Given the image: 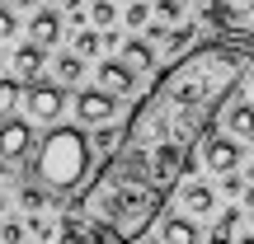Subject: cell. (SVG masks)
Masks as SVG:
<instances>
[{"label": "cell", "instance_id": "25", "mask_svg": "<svg viewBox=\"0 0 254 244\" xmlns=\"http://www.w3.org/2000/svg\"><path fill=\"white\" fill-rule=\"evenodd\" d=\"M151 19H155L151 0H132V5L123 9V24H127V28H146V24H151Z\"/></svg>", "mask_w": 254, "mask_h": 244}, {"label": "cell", "instance_id": "29", "mask_svg": "<svg viewBox=\"0 0 254 244\" xmlns=\"http://www.w3.org/2000/svg\"><path fill=\"white\" fill-rule=\"evenodd\" d=\"M14 33H19V14L0 0V38H14Z\"/></svg>", "mask_w": 254, "mask_h": 244}, {"label": "cell", "instance_id": "26", "mask_svg": "<svg viewBox=\"0 0 254 244\" xmlns=\"http://www.w3.org/2000/svg\"><path fill=\"white\" fill-rule=\"evenodd\" d=\"M184 19V0H155V24H179Z\"/></svg>", "mask_w": 254, "mask_h": 244}, {"label": "cell", "instance_id": "23", "mask_svg": "<svg viewBox=\"0 0 254 244\" xmlns=\"http://www.w3.org/2000/svg\"><path fill=\"white\" fill-rule=\"evenodd\" d=\"M90 24L99 28V33H113V24H118V5H113V0H90Z\"/></svg>", "mask_w": 254, "mask_h": 244}, {"label": "cell", "instance_id": "2", "mask_svg": "<svg viewBox=\"0 0 254 244\" xmlns=\"http://www.w3.org/2000/svg\"><path fill=\"white\" fill-rule=\"evenodd\" d=\"M90 169H94V146L85 127H52L43 146H33V155H28V179L43 183L57 202L75 197L94 179Z\"/></svg>", "mask_w": 254, "mask_h": 244}, {"label": "cell", "instance_id": "32", "mask_svg": "<svg viewBox=\"0 0 254 244\" xmlns=\"http://www.w3.org/2000/svg\"><path fill=\"white\" fill-rule=\"evenodd\" d=\"M5 5H9V9H14V14H19V9H28V5H33V0H5Z\"/></svg>", "mask_w": 254, "mask_h": 244}, {"label": "cell", "instance_id": "9", "mask_svg": "<svg viewBox=\"0 0 254 244\" xmlns=\"http://www.w3.org/2000/svg\"><path fill=\"white\" fill-rule=\"evenodd\" d=\"M221 132L236 136V141H254V103L240 99V90L231 94V103L221 108Z\"/></svg>", "mask_w": 254, "mask_h": 244}, {"label": "cell", "instance_id": "27", "mask_svg": "<svg viewBox=\"0 0 254 244\" xmlns=\"http://www.w3.org/2000/svg\"><path fill=\"white\" fill-rule=\"evenodd\" d=\"M24 240H28L24 221H5V226H0V244H24Z\"/></svg>", "mask_w": 254, "mask_h": 244}, {"label": "cell", "instance_id": "28", "mask_svg": "<svg viewBox=\"0 0 254 244\" xmlns=\"http://www.w3.org/2000/svg\"><path fill=\"white\" fill-rule=\"evenodd\" d=\"M66 19H71V24H75V33H80V28H85V19H90V5H85V0H66Z\"/></svg>", "mask_w": 254, "mask_h": 244}, {"label": "cell", "instance_id": "37", "mask_svg": "<svg viewBox=\"0 0 254 244\" xmlns=\"http://www.w3.org/2000/svg\"><path fill=\"white\" fill-rule=\"evenodd\" d=\"M113 5H118V0H113Z\"/></svg>", "mask_w": 254, "mask_h": 244}, {"label": "cell", "instance_id": "36", "mask_svg": "<svg viewBox=\"0 0 254 244\" xmlns=\"http://www.w3.org/2000/svg\"><path fill=\"white\" fill-rule=\"evenodd\" d=\"M184 5H189V0H184Z\"/></svg>", "mask_w": 254, "mask_h": 244}, {"label": "cell", "instance_id": "14", "mask_svg": "<svg viewBox=\"0 0 254 244\" xmlns=\"http://www.w3.org/2000/svg\"><path fill=\"white\" fill-rule=\"evenodd\" d=\"M118 61L136 75V80H141L146 71H155V47L146 43V38H127V43H123V52H118Z\"/></svg>", "mask_w": 254, "mask_h": 244}, {"label": "cell", "instance_id": "34", "mask_svg": "<svg viewBox=\"0 0 254 244\" xmlns=\"http://www.w3.org/2000/svg\"><path fill=\"white\" fill-rule=\"evenodd\" d=\"M0 216H5V197H0Z\"/></svg>", "mask_w": 254, "mask_h": 244}, {"label": "cell", "instance_id": "21", "mask_svg": "<svg viewBox=\"0 0 254 244\" xmlns=\"http://www.w3.org/2000/svg\"><path fill=\"white\" fill-rule=\"evenodd\" d=\"M19 99H24V85H19L14 75H5V80H0V122L14 118V103Z\"/></svg>", "mask_w": 254, "mask_h": 244}, {"label": "cell", "instance_id": "18", "mask_svg": "<svg viewBox=\"0 0 254 244\" xmlns=\"http://www.w3.org/2000/svg\"><path fill=\"white\" fill-rule=\"evenodd\" d=\"M240 221H245V207H236V202H231L226 211H221L217 216V230H212V244H231V235H236V226Z\"/></svg>", "mask_w": 254, "mask_h": 244}, {"label": "cell", "instance_id": "24", "mask_svg": "<svg viewBox=\"0 0 254 244\" xmlns=\"http://www.w3.org/2000/svg\"><path fill=\"white\" fill-rule=\"evenodd\" d=\"M118 141H123V127L118 122H104V127H94V132H90V146H94V150H118Z\"/></svg>", "mask_w": 254, "mask_h": 244}, {"label": "cell", "instance_id": "4", "mask_svg": "<svg viewBox=\"0 0 254 244\" xmlns=\"http://www.w3.org/2000/svg\"><path fill=\"white\" fill-rule=\"evenodd\" d=\"M198 150H202V155H198L202 169H212V174H236V169H240V160H245L240 141H236V136H226L221 127H212V132L202 136Z\"/></svg>", "mask_w": 254, "mask_h": 244}, {"label": "cell", "instance_id": "15", "mask_svg": "<svg viewBox=\"0 0 254 244\" xmlns=\"http://www.w3.org/2000/svg\"><path fill=\"white\" fill-rule=\"evenodd\" d=\"M80 75H85V56L62 52V56L52 61V85H62V90H75V85H80Z\"/></svg>", "mask_w": 254, "mask_h": 244}, {"label": "cell", "instance_id": "10", "mask_svg": "<svg viewBox=\"0 0 254 244\" xmlns=\"http://www.w3.org/2000/svg\"><path fill=\"white\" fill-rule=\"evenodd\" d=\"M94 90H104V94H113V99H123V94L136 90V75L127 71L118 56H109V61H99V71H94Z\"/></svg>", "mask_w": 254, "mask_h": 244}, {"label": "cell", "instance_id": "17", "mask_svg": "<svg viewBox=\"0 0 254 244\" xmlns=\"http://www.w3.org/2000/svg\"><path fill=\"white\" fill-rule=\"evenodd\" d=\"M24 226H28V235H33L38 244H47V240H62V221H52V216H43V211H33V216H24Z\"/></svg>", "mask_w": 254, "mask_h": 244}, {"label": "cell", "instance_id": "22", "mask_svg": "<svg viewBox=\"0 0 254 244\" xmlns=\"http://www.w3.org/2000/svg\"><path fill=\"white\" fill-rule=\"evenodd\" d=\"M57 244H94L90 235H85V216H80V211H66V216H62V240H57Z\"/></svg>", "mask_w": 254, "mask_h": 244}, {"label": "cell", "instance_id": "19", "mask_svg": "<svg viewBox=\"0 0 254 244\" xmlns=\"http://www.w3.org/2000/svg\"><path fill=\"white\" fill-rule=\"evenodd\" d=\"M71 52L85 56V61H90V56H99V52H104V33H99V28H80V33L71 38Z\"/></svg>", "mask_w": 254, "mask_h": 244}, {"label": "cell", "instance_id": "12", "mask_svg": "<svg viewBox=\"0 0 254 244\" xmlns=\"http://www.w3.org/2000/svg\"><path fill=\"white\" fill-rule=\"evenodd\" d=\"M43 66H47V52L38 43L14 47V80L19 85H38V80H43Z\"/></svg>", "mask_w": 254, "mask_h": 244}, {"label": "cell", "instance_id": "33", "mask_svg": "<svg viewBox=\"0 0 254 244\" xmlns=\"http://www.w3.org/2000/svg\"><path fill=\"white\" fill-rule=\"evenodd\" d=\"M236 244H254V235H245V240H236Z\"/></svg>", "mask_w": 254, "mask_h": 244}, {"label": "cell", "instance_id": "16", "mask_svg": "<svg viewBox=\"0 0 254 244\" xmlns=\"http://www.w3.org/2000/svg\"><path fill=\"white\" fill-rule=\"evenodd\" d=\"M52 202H57V197L43 188V183H33V179H24V183H19V207H24L28 216H33V211H47Z\"/></svg>", "mask_w": 254, "mask_h": 244}, {"label": "cell", "instance_id": "11", "mask_svg": "<svg viewBox=\"0 0 254 244\" xmlns=\"http://www.w3.org/2000/svg\"><path fill=\"white\" fill-rule=\"evenodd\" d=\"M155 226H160V244H202V226L193 216H184V211H170Z\"/></svg>", "mask_w": 254, "mask_h": 244}, {"label": "cell", "instance_id": "7", "mask_svg": "<svg viewBox=\"0 0 254 244\" xmlns=\"http://www.w3.org/2000/svg\"><path fill=\"white\" fill-rule=\"evenodd\" d=\"M118 118V99L113 94H104V90H80L75 94V127H104V122H113Z\"/></svg>", "mask_w": 254, "mask_h": 244}, {"label": "cell", "instance_id": "3", "mask_svg": "<svg viewBox=\"0 0 254 244\" xmlns=\"http://www.w3.org/2000/svg\"><path fill=\"white\" fill-rule=\"evenodd\" d=\"M207 19H212V28H221L226 38L254 43V0H212Z\"/></svg>", "mask_w": 254, "mask_h": 244}, {"label": "cell", "instance_id": "8", "mask_svg": "<svg viewBox=\"0 0 254 244\" xmlns=\"http://www.w3.org/2000/svg\"><path fill=\"white\" fill-rule=\"evenodd\" d=\"M28 155H33V122H28V118H9V122H0V160L24 164Z\"/></svg>", "mask_w": 254, "mask_h": 244}, {"label": "cell", "instance_id": "6", "mask_svg": "<svg viewBox=\"0 0 254 244\" xmlns=\"http://www.w3.org/2000/svg\"><path fill=\"white\" fill-rule=\"evenodd\" d=\"M202 164V160H198ZM198 164H189V174L179 179V207H184V216H207L212 207H217V188L212 183H202V174H198Z\"/></svg>", "mask_w": 254, "mask_h": 244}, {"label": "cell", "instance_id": "31", "mask_svg": "<svg viewBox=\"0 0 254 244\" xmlns=\"http://www.w3.org/2000/svg\"><path fill=\"white\" fill-rule=\"evenodd\" d=\"M240 202H245V207H254V179L245 183V193H240Z\"/></svg>", "mask_w": 254, "mask_h": 244}, {"label": "cell", "instance_id": "38", "mask_svg": "<svg viewBox=\"0 0 254 244\" xmlns=\"http://www.w3.org/2000/svg\"><path fill=\"white\" fill-rule=\"evenodd\" d=\"M207 5H212V0H207Z\"/></svg>", "mask_w": 254, "mask_h": 244}, {"label": "cell", "instance_id": "13", "mask_svg": "<svg viewBox=\"0 0 254 244\" xmlns=\"http://www.w3.org/2000/svg\"><path fill=\"white\" fill-rule=\"evenodd\" d=\"M28 43H38L43 52H52V47L62 43V14H57V9L33 14V19H28Z\"/></svg>", "mask_w": 254, "mask_h": 244}, {"label": "cell", "instance_id": "5", "mask_svg": "<svg viewBox=\"0 0 254 244\" xmlns=\"http://www.w3.org/2000/svg\"><path fill=\"white\" fill-rule=\"evenodd\" d=\"M24 113L33 122H43V127H57L62 122V113H66V90L62 85H24Z\"/></svg>", "mask_w": 254, "mask_h": 244}, {"label": "cell", "instance_id": "1", "mask_svg": "<svg viewBox=\"0 0 254 244\" xmlns=\"http://www.w3.org/2000/svg\"><path fill=\"white\" fill-rule=\"evenodd\" d=\"M245 71H254V43L240 38L198 43L179 61H170L127 113L118 150L85 183L80 216L113 230L123 244H141L146 230L160 221L170 188H179L189 164H198L193 150L217 127Z\"/></svg>", "mask_w": 254, "mask_h": 244}, {"label": "cell", "instance_id": "30", "mask_svg": "<svg viewBox=\"0 0 254 244\" xmlns=\"http://www.w3.org/2000/svg\"><path fill=\"white\" fill-rule=\"evenodd\" d=\"M245 183H250V179H245L240 169H236V174H221V188H226L231 197H240V193H245Z\"/></svg>", "mask_w": 254, "mask_h": 244}, {"label": "cell", "instance_id": "35", "mask_svg": "<svg viewBox=\"0 0 254 244\" xmlns=\"http://www.w3.org/2000/svg\"><path fill=\"white\" fill-rule=\"evenodd\" d=\"M141 244H160V240H141Z\"/></svg>", "mask_w": 254, "mask_h": 244}, {"label": "cell", "instance_id": "20", "mask_svg": "<svg viewBox=\"0 0 254 244\" xmlns=\"http://www.w3.org/2000/svg\"><path fill=\"white\" fill-rule=\"evenodd\" d=\"M193 38H198V24H174L170 38L160 43V52H179V56H184V47H198Z\"/></svg>", "mask_w": 254, "mask_h": 244}]
</instances>
